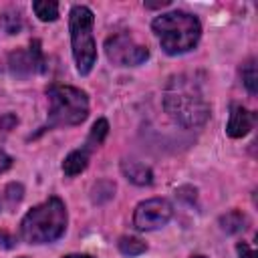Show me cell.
<instances>
[{"mask_svg": "<svg viewBox=\"0 0 258 258\" xmlns=\"http://www.w3.org/2000/svg\"><path fill=\"white\" fill-rule=\"evenodd\" d=\"M165 113L181 127H202L210 117V103L202 91V83L196 75H173L163 91Z\"/></svg>", "mask_w": 258, "mask_h": 258, "instance_id": "obj_1", "label": "cell"}, {"mask_svg": "<svg viewBox=\"0 0 258 258\" xmlns=\"http://www.w3.org/2000/svg\"><path fill=\"white\" fill-rule=\"evenodd\" d=\"M151 28L167 54H183L194 50L202 36V24L198 16L183 10L159 14L151 22Z\"/></svg>", "mask_w": 258, "mask_h": 258, "instance_id": "obj_2", "label": "cell"}, {"mask_svg": "<svg viewBox=\"0 0 258 258\" xmlns=\"http://www.w3.org/2000/svg\"><path fill=\"white\" fill-rule=\"evenodd\" d=\"M67 206L60 198H48L34 206L20 222V236L28 244H50L67 232Z\"/></svg>", "mask_w": 258, "mask_h": 258, "instance_id": "obj_3", "label": "cell"}, {"mask_svg": "<svg viewBox=\"0 0 258 258\" xmlns=\"http://www.w3.org/2000/svg\"><path fill=\"white\" fill-rule=\"evenodd\" d=\"M48 119L46 129L50 127H73L81 125L89 115L87 93L71 85H50L48 91Z\"/></svg>", "mask_w": 258, "mask_h": 258, "instance_id": "obj_4", "label": "cell"}, {"mask_svg": "<svg viewBox=\"0 0 258 258\" xmlns=\"http://www.w3.org/2000/svg\"><path fill=\"white\" fill-rule=\"evenodd\" d=\"M93 24L95 16L91 8L77 4L71 8L69 14V30H71V46H73V58L77 64L79 75H89L97 62V44L93 36Z\"/></svg>", "mask_w": 258, "mask_h": 258, "instance_id": "obj_5", "label": "cell"}, {"mask_svg": "<svg viewBox=\"0 0 258 258\" xmlns=\"http://www.w3.org/2000/svg\"><path fill=\"white\" fill-rule=\"evenodd\" d=\"M105 54L117 67H137L149 58V48L135 42L131 34L119 32L105 40Z\"/></svg>", "mask_w": 258, "mask_h": 258, "instance_id": "obj_6", "label": "cell"}, {"mask_svg": "<svg viewBox=\"0 0 258 258\" xmlns=\"http://www.w3.org/2000/svg\"><path fill=\"white\" fill-rule=\"evenodd\" d=\"M171 216H173V208L167 200L151 198V200L137 204V208L133 212V226L141 232L157 230V228L165 226L171 220Z\"/></svg>", "mask_w": 258, "mask_h": 258, "instance_id": "obj_7", "label": "cell"}, {"mask_svg": "<svg viewBox=\"0 0 258 258\" xmlns=\"http://www.w3.org/2000/svg\"><path fill=\"white\" fill-rule=\"evenodd\" d=\"M8 69L16 77H28V75H42L46 73V58L40 48V40H32L28 48L14 50L8 56Z\"/></svg>", "mask_w": 258, "mask_h": 258, "instance_id": "obj_8", "label": "cell"}, {"mask_svg": "<svg viewBox=\"0 0 258 258\" xmlns=\"http://www.w3.org/2000/svg\"><path fill=\"white\" fill-rule=\"evenodd\" d=\"M254 121H256L254 113H250L246 107L234 103L230 107V119H228V125H226V133L232 139H240V137L250 133V129L254 127Z\"/></svg>", "mask_w": 258, "mask_h": 258, "instance_id": "obj_9", "label": "cell"}, {"mask_svg": "<svg viewBox=\"0 0 258 258\" xmlns=\"http://www.w3.org/2000/svg\"><path fill=\"white\" fill-rule=\"evenodd\" d=\"M95 149H97V147H93L89 141H85L79 149L71 151V153L64 157V161H62V173H64L67 177H75V175H79L81 171H85L87 165H89L91 153H93Z\"/></svg>", "mask_w": 258, "mask_h": 258, "instance_id": "obj_10", "label": "cell"}, {"mask_svg": "<svg viewBox=\"0 0 258 258\" xmlns=\"http://www.w3.org/2000/svg\"><path fill=\"white\" fill-rule=\"evenodd\" d=\"M121 171L135 185H149L153 181V171L147 165L139 163V161H123L121 163Z\"/></svg>", "mask_w": 258, "mask_h": 258, "instance_id": "obj_11", "label": "cell"}, {"mask_svg": "<svg viewBox=\"0 0 258 258\" xmlns=\"http://www.w3.org/2000/svg\"><path fill=\"white\" fill-rule=\"evenodd\" d=\"M240 77L244 87L248 89L250 95H256L258 91V75H256V58H248L242 67H240Z\"/></svg>", "mask_w": 258, "mask_h": 258, "instance_id": "obj_12", "label": "cell"}, {"mask_svg": "<svg viewBox=\"0 0 258 258\" xmlns=\"http://www.w3.org/2000/svg\"><path fill=\"white\" fill-rule=\"evenodd\" d=\"M220 226L222 230H226L228 234H236V232H242L246 228V216L238 210H232L228 212L226 216L220 218Z\"/></svg>", "mask_w": 258, "mask_h": 258, "instance_id": "obj_13", "label": "cell"}, {"mask_svg": "<svg viewBox=\"0 0 258 258\" xmlns=\"http://www.w3.org/2000/svg\"><path fill=\"white\" fill-rule=\"evenodd\" d=\"M0 28L6 34H18L22 30V16L18 10H4L0 14Z\"/></svg>", "mask_w": 258, "mask_h": 258, "instance_id": "obj_14", "label": "cell"}, {"mask_svg": "<svg viewBox=\"0 0 258 258\" xmlns=\"http://www.w3.org/2000/svg\"><path fill=\"white\" fill-rule=\"evenodd\" d=\"M117 246H119V252L125 254V256H139V254H143L147 250L145 242L135 238V236H123L117 242Z\"/></svg>", "mask_w": 258, "mask_h": 258, "instance_id": "obj_15", "label": "cell"}, {"mask_svg": "<svg viewBox=\"0 0 258 258\" xmlns=\"http://www.w3.org/2000/svg\"><path fill=\"white\" fill-rule=\"evenodd\" d=\"M32 10L42 22H52L58 18V4L56 2H48V0L32 2Z\"/></svg>", "mask_w": 258, "mask_h": 258, "instance_id": "obj_16", "label": "cell"}, {"mask_svg": "<svg viewBox=\"0 0 258 258\" xmlns=\"http://www.w3.org/2000/svg\"><path fill=\"white\" fill-rule=\"evenodd\" d=\"M22 194H24V189H22L20 183H10V185L6 187V191H4V200H6V204H8L10 210L16 208V206L22 202Z\"/></svg>", "mask_w": 258, "mask_h": 258, "instance_id": "obj_17", "label": "cell"}, {"mask_svg": "<svg viewBox=\"0 0 258 258\" xmlns=\"http://www.w3.org/2000/svg\"><path fill=\"white\" fill-rule=\"evenodd\" d=\"M18 125V117L14 113H4L0 117V131H10Z\"/></svg>", "mask_w": 258, "mask_h": 258, "instance_id": "obj_18", "label": "cell"}, {"mask_svg": "<svg viewBox=\"0 0 258 258\" xmlns=\"http://www.w3.org/2000/svg\"><path fill=\"white\" fill-rule=\"evenodd\" d=\"M236 250H238V256H240V258H256V252H254L246 242H240V244L236 246Z\"/></svg>", "mask_w": 258, "mask_h": 258, "instance_id": "obj_19", "label": "cell"}, {"mask_svg": "<svg viewBox=\"0 0 258 258\" xmlns=\"http://www.w3.org/2000/svg\"><path fill=\"white\" fill-rule=\"evenodd\" d=\"M12 167V157L4 151V149H0V175L4 173V171H8Z\"/></svg>", "mask_w": 258, "mask_h": 258, "instance_id": "obj_20", "label": "cell"}, {"mask_svg": "<svg viewBox=\"0 0 258 258\" xmlns=\"http://www.w3.org/2000/svg\"><path fill=\"white\" fill-rule=\"evenodd\" d=\"M62 258H95L91 254H69V256H62Z\"/></svg>", "mask_w": 258, "mask_h": 258, "instance_id": "obj_21", "label": "cell"}, {"mask_svg": "<svg viewBox=\"0 0 258 258\" xmlns=\"http://www.w3.org/2000/svg\"><path fill=\"white\" fill-rule=\"evenodd\" d=\"M191 258H206V256H191Z\"/></svg>", "mask_w": 258, "mask_h": 258, "instance_id": "obj_22", "label": "cell"}, {"mask_svg": "<svg viewBox=\"0 0 258 258\" xmlns=\"http://www.w3.org/2000/svg\"><path fill=\"white\" fill-rule=\"evenodd\" d=\"M22 258H26V256H22Z\"/></svg>", "mask_w": 258, "mask_h": 258, "instance_id": "obj_23", "label": "cell"}]
</instances>
